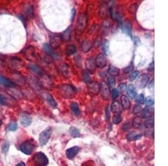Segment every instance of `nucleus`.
I'll list each match as a JSON object with an SVG mask.
<instances>
[{
	"label": "nucleus",
	"mask_w": 168,
	"mask_h": 166,
	"mask_svg": "<svg viewBox=\"0 0 168 166\" xmlns=\"http://www.w3.org/2000/svg\"><path fill=\"white\" fill-rule=\"evenodd\" d=\"M135 45H136L137 46H138V45L141 43L140 39H139V37H135Z\"/></svg>",
	"instance_id": "bf43d9fd"
},
{
	"label": "nucleus",
	"mask_w": 168,
	"mask_h": 166,
	"mask_svg": "<svg viewBox=\"0 0 168 166\" xmlns=\"http://www.w3.org/2000/svg\"><path fill=\"white\" fill-rule=\"evenodd\" d=\"M83 79H84L85 82L88 83L90 82V75H89V72L87 71H86V70H84L83 71Z\"/></svg>",
	"instance_id": "c9c22d12"
},
{
	"label": "nucleus",
	"mask_w": 168,
	"mask_h": 166,
	"mask_svg": "<svg viewBox=\"0 0 168 166\" xmlns=\"http://www.w3.org/2000/svg\"><path fill=\"white\" fill-rule=\"evenodd\" d=\"M126 89H127V83H125V82L120 83L118 86V87L117 88V90L119 92V93L125 92Z\"/></svg>",
	"instance_id": "4c0bfd02"
},
{
	"label": "nucleus",
	"mask_w": 168,
	"mask_h": 166,
	"mask_svg": "<svg viewBox=\"0 0 168 166\" xmlns=\"http://www.w3.org/2000/svg\"><path fill=\"white\" fill-rule=\"evenodd\" d=\"M111 109L113 112L115 114H121L122 110V107L119 102L114 101L112 103Z\"/></svg>",
	"instance_id": "6ab92c4d"
},
{
	"label": "nucleus",
	"mask_w": 168,
	"mask_h": 166,
	"mask_svg": "<svg viewBox=\"0 0 168 166\" xmlns=\"http://www.w3.org/2000/svg\"><path fill=\"white\" fill-rule=\"evenodd\" d=\"M102 48H103V51L104 52V54H107L108 52L109 51V41L107 39H104V40L102 42Z\"/></svg>",
	"instance_id": "7c9ffc66"
},
{
	"label": "nucleus",
	"mask_w": 168,
	"mask_h": 166,
	"mask_svg": "<svg viewBox=\"0 0 168 166\" xmlns=\"http://www.w3.org/2000/svg\"><path fill=\"white\" fill-rule=\"evenodd\" d=\"M10 148V144L8 141L5 140L4 141L2 144V147H1V149L2 151L4 153H6L7 152Z\"/></svg>",
	"instance_id": "f704fd0d"
},
{
	"label": "nucleus",
	"mask_w": 168,
	"mask_h": 166,
	"mask_svg": "<svg viewBox=\"0 0 168 166\" xmlns=\"http://www.w3.org/2000/svg\"><path fill=\"white\" fill-rule=\"evenodd\" d=\"M109 14H110L111 18H113V7L112 6H111L109 8Z\"/></svg>",
	"instance_id": "4d7b16f0"
},
{
	"label": "nucleus",
	"mask_w": 168,
	"mask_h": 166,
	"mask_svg": "<svg viewBox=\"0 0 168 166\" xmlns=\"http://www.w3.org/2000/svg\"><path fill=\"white\" fill-rule=\"evenodd\" d=\"M85 67L86 68V71L90 73L93 74L96 71V65L95 60L93 58L91 57L88 58L85 61Z\"/></svg>",
	"instance_id": "9b49d317"
},
{
	"label": "nucleus",
	"mask_w": 168,
	"mask_h": 166,
	"mask_svg": "<svg viewBox=\"0 0 168 166\" xmlns=\"http://www.w3.org/2000/svg\"><path fill=\"white\" fill-rule=\"evenodd\" d=\"M16 166H25V164L23 162H21L20 163H18L17 165H16Z\"/></svg>",
	"instance_id": "680f3d73"
},
{
	"label": "nucleus",
	"mask_w": 168,
	"mask_h": 166,
	"mask_svg": "<svg viewBox=\"0 0 168 166\" xmlns=\"http://www.w3.org/2000/svg\"><path fill=\"white\" fill-rule=\"evenodd\" d=\"M100 85V91L101 92L102 97L104 100H108L111 95V91L107 84L104 81H103L101 82Z\"/></svg>",
	"instance_id": "1a4fd4ad"
},
{
	"label": "nucleus",
	"mask_w": 168,
	"mask_h": 166,
	"mask_svg": "<svg viewBox=\"0 0 168 166\" xmlns=\"http://www.w3.org/2000/svg\"><path fill=\"white\" fill-rule=\"evenodd\" d=\"M120 69L115 66L111 65L108 69V73L111 77H116L119 74Z\"/></svg>",
	"instance_id": "5701e85b"
},
{
	"label": "nucleus",
	"mask_w": 168,
	"mask_h": 166,
	"mask_svg": "<svg viewBox=\"0 0 168 166\" xmlns=\"http://www.w3.org/2000/svg\"><path fill=\"white\" fill-rule=\"evenodd\" d=\"M52 133V129L51 127H48L47 129H45L44 131H43L42 133L40 134L39 135V142L41 145L43 146L45 145L49 141V139L51 138Z\"/></svg>",
	"instance_id": "20e7f679"
},
{
	"label": "nucleus",
	"mask_w": 168,
	"mask_h": 166,
	"mask_svg": "<svg viewBox=\"0 0 168 166\" xmlns=\"http://www.w3.org/2000/svg\"><path fill=\"white\" fill-rule=\"evenodd\" d=\"M154 87V79H152V81L150 82L149 85V88L151 89L152 88Z\"/></svg>",
	"instance_id": "052dcab7"
},
{
	"label": "nucleus",
	"mask_w": 168,
	"mask_h": 166,
	"mask_svg": "<svg viewBox=\"0 0 168 166\" xmlns=\"http://www.w3.org/2000/svg\"><path fill=\"white\" fill-rule=\"evenodd\" d=\"M98 25L97 24H94L93 25L91 28L89 30V33L90 35H93L94 34H95L96 32H98Z\"/></svg>",
	"instance_id": "79ce46f5"
},
{
	"label": "nucleus",
	"mask_w": 168,
	"mask_h": 166,
	"mask_svg": "<svg viewBox=\"0 0 168 166\" xmlns=\"http://www.w3.org/2000/svg\"><path fill=\"white\" fill-rule=\"evenodd\" d=\"M108 83H109V86L111 87H114L116 86V79H115L114 77H109L108 78Z\"/></svg>",
	"instance_id": "49530a36"
},
{
	"label": "nucleus",
	"mask_w": 168,
	"mask_h": 166,
	"mask_svg": "<svg viewBox=\"0 0 168 166\" xmlns=\"http://www.w3.org/2000/svg\"><path fill=\"white\" fill-rule=\"evenodd\" d=\"M144 125H145V127L146 128H151L154 126V120L153 119H150L148 120H146Z\"/></svg>",
	"instance_id": "58836bf2"
},
{
	"label": "nucleus",
	"mask_w": 168,
	"mask_h": 166,
	"mask_svg": "<svg viewBox=\"0 0 168 166\" xmlns=\"http://www.w3.org/2000/svg\"><path fill=\"white\" fill-rule=\"evenodd\" d=\"M154 112V109L152 107H147L143 109L141 111V116L143 118L147 119L150 118L153 115Z\"/></svg>",
	"instance_id": "dca6fc26"
},
{
	"label": "nucleus",
	"mask_w": 168,
	"mask_h": 166,
	"mask_svg": "<svg viewBox=\"0 0 168 166\" xmlns=\"http://www.w3.org/2000/svg\"><path fill=\"white\" fill-rule=\"evenodd\" d=\"M88 25V16L86 13L82 12L80 14L75 27V32L80 35L83 34Z\"/></svg>",
	"instance_id": "f257e3e1"
},
{
	"label": "nucleus",
	"mask_w": 168,
	"mask_h": 166,
	"mask_svg": "<svg viewBox=\"0 0 168 166\" xmlns=\"http://www.w3.org/2000/svg\"><path fill=\"white\" fill-rule=\"evenodd\" d=\"M17 129H18V124L16 122H13L10 123L8 126V129L11 131H14L16 130Z\"/></svg>",
	"instance_id": "37998d69"
},
{
	"label": "nucleus",
	"mask_w": 168,
	"mask_h": 166,
	"mask_svg": "<svg viewBox=\"0 0 168 166\" xmlns=\"http://www.w3.org/2000/svg\"><path fill=\"white\" fill-rule=\"evenodd\" d=\"M142 137L141 134H136L135 132H131L127 135V138L128 140H137Z\"/></svg>",
	"instance_id": "bb28decb"
},
{
	"label": "nucleus",
	"mask_w": 168,
	"mask_h": 166,
	"mask_svg": "<svg viewBox=\"0 0 168 166\" xmlns=\"http://www.w3.org/2000/svg\"><path fill=\"white\" fill-rule=\"evenodd\" d=\"M63 42L61 35H58L57 34H53L50 36L49 43L50 46L53 49H56L61 46Z\"/></svg>",
	"instance_id": "6e6552de"
},
{
	"label": "nucleus",
	"mask_w": 168,
	"mask_h": 166,
	"mask_svg": "<svg viewBox=\"0 0 168 166\" xmlns=\"http://www.w3.org/2000/svg\"><path fill=\"white\" fill-rule=\"evenodd\" d=\"M71 108L74 114L76 115H79L81 113L80 110L79 106L77 103L76 102H72L71 104Z\"/></svg>",
	"instance_id": "a878e982"
},
{
	"label": "nucleus",
	"mask_w": 168,
	"mask_h": 166,
	"mask_svg": "<svg viewBox=\"0 0 168 166\" xmlns=\"http://www.w3.org/2000/svg\"><path fill=\"white\" fill-rule=\"evenodd\" d=\"M142 110V107L140 106V105H136L134 106L133 110V114H137L140 113V112Z\"/></svg>",
	"instance_id": "de8ad7c7"
},
{
	"label": "nucleus",
	"mask_w": 168,
	"mask_h": 166,
	"mask_svg": "<svg viewBox=\"0 0 168 166\" xmlns=\"http://www.w3.org/2000/svg\"><path fill=\"white\" fill-rule=\"evenodd\" d=\"M60 90L63 97L67 99L73 98L77 93L76 88L69 84H64L61 85Z\"/></svg>",
	"instance_id": "f03ea898"
},
{
	"label": "nucleus",
	"mask_w": 168,
	"mask_h": 166,
	"mask_svg": "<svg viewBox=\"0 0 168 166\" xmlns=\"http://www.w3.org/2000/svg\"><path fill=\"white\" fill-rule=\"evenodd\" d=\"M80 151V148L79 147L75 146L70 148L66 151V156L69 159H73Z\"/></svg>",
	"instance_id": "4468645a"
},
{
	"label": "nucleus",
	"mask_w": 168,
	"mask_h": 166,
	"mask_svg": "<svg viewBox=\"0 0 168 166\" xmlns=\"http://www.w3.org/2000/svg\"><path fill=\"white\" fill-rule=\"evenodd\" d=\"M71 26H69L61 34V37L62 38L63 41L68 42L70 40L71 38Z\"/></svg>",
	"instance_id": "b1692460"
},
{
	"label": "nucleus",
	"mask_w": 168,
	"mask_h": 166,
	"mask_svg": "<svg viewBox=\"0 0 168 166\" xmlns=\"http://www.w3.org/2000/svg\"><path fill=\"white\" fill-rule=\"evenodd\" d=\"M110 27V23L107 19L104 20L103 23V28L104 29H108Z\"/></svg>",
	"instance_id": "3c124183"
},
{
	"label": "nucleus",
	"mask_w": 168,
	"mask_h": 166,
	"mask_svg": "<svg viewBox=\"0 0 168 166\" xmlns=\"http://www.w3.org/2000/svg\"><path fill=\"white\" fill-rule=\"evenodd\" d=\"M34 149V144L32 140H28L22 143L20 147V149L22 152L27 154L30 155L32 154Z\"/></svg>",
	"instance_id": "423d86ee"
},
{
	"label": "nucleus",
	"mask_w": 168,
	"mask_h": 166,
	"mask_svg": "<svg viewBox=\"0 0 168 166\" xmlns=\"http://www.w3.org/2000/svg\"><path fill=\"white\" fill-rule=\"evenodd\" d=\"M33 161L37 166H47L49 162L47 156L43 152L35 153L33 157Z\"/></svg>",
	"instance_id": "7ed1b4c3"
},
{
	"label": "nucleus",
	"mask_w": 168,
	"mask_h": 166,
	"mask_svg": "<svg viewBox=\"0 0 168 166\" xmlns=\"http://www.w3.org/2000/svg\"><path fill=\"white\" fill-rule=\"evenodd\" d=\"M87 89L89 95L96 96L100 92V85L96 81H90L89 83H87Z\"/></svg>",
	"instance_id": "39448f33"
},
{
	"label": "nucleus",
	"mask_w": 168,
	"mask_h": 166,
	"mask_svg": "<svg viewBox=\"0 0 168 166\" xmlns=\"http://www.w3.org/2000/svg\"><path fill=\"white\" fill-rule=\"evenodd\" d=\"M29 67L34 73L38 74H42V70L37 65H30Z\"/></svg>",
	"instance_id": "72a5a7b5"
},
{
	"label": "nucleus",
	"mask_w": 168,
	"mask_h": 166,
	"mask_svg": "<svg viewBox=\"0 0 168 166\" xmlns=\"http://www.w3.org/2000/svg\"><path fill=\"white\" fill-rule=\"evenodd\" d=\"M139 74H140V72H139V71H133L130 76V77H129L130 81L131 82H133L138 77Z\"/></svg>",
	"instance_id": "ea45409f"
},
{
	"label": "nucleus",
	"mask_w": 168,
	"mask_h": 166,
	"mask_svg": "<svg viewBox=\"0 0 168 166\" xmlns=\"http://www.w3.org/2000/svg\"><path fill=\"white\" fill-rule=\"evenodd\" d=\"M127 95L132 99L135 98L137 96V91L135 87L133 84H130L127 88Z\"/></svg>",
	"instance_id": "f3484780"
},
{
	"label": "nucleus",
	"mask_w": 168,
	"mask_h": 166,
	"mask_svg": "<svg viewBox=\"0 0 168 166\" xmlns=\"http://www.w3.org/2000/svg\"><path fill=\"white\" fill-rule=\"evenodd\" d=\"M154 69V62L150 65L149 67L147 69V71L148 72H151V71H153Z\"/></svg>",
	"instance_id": "13d9d810"
},
{
	"label": "nucleus",
	"mask_w": 168,
	"mask_h": 166,
	"mask_svg": "<svg viewBox=\"0 0 168 166\" xmlns=\"http://www.w3.org/2000/svg\"><path fill=\"white\" fill-rule=\"evenodd\" d=\"M47 100L48 102L53 107H56L57 106V102L52 97V96L50 94H48L47 96Z\"/></svg>",
	"instance_id": "473e14b6"
},
{
	"label": "nucleus",
	"mask_w": 168,
	"mask_h": 166,
	"mask_svg": "<svg viewBox=\"0 0 168 166\" xmlns=\"http://www.w3.org/2000/svg\"><path fill=\"white\" fill-rule=\"evenodd\" d=\"M32 123V119L27 115H24L21 117L20 123L24 126H29Z\"/></svg>",
	"instance_id": "aec40b11"
},
{
	"label": "nucleus",
	"mask_w": 168,
	"mask_h": 166,
	"mask_svg": "<svg viewBox=\"0 0 168 166\" xmlns=\"http://www.w3.org/2000/svg\"><path fill=\"white\" fill-rule=\"evenodd\" d=\"M105 118L107 120H109L110 119V112H109V110L107 107L105 109Z\"/></svg>",
	"instance_id": "5fc2aeb1"
},
{
	"label": "nucleus",
	"mask_w": 168,
	"mask_h": 166,
	"mask_svg": "<svg viewBox=\"0 0 168 166\" xmlns=\"http://www.w3.org/2000/svg\"><path fill=\"white\" fill-rule=\"evenodd\" d=\"M122 120V117L121 114H115L113 118V123L114 124H118L121 122Z\"/></svg>",
	"instance_id": "2f4dec72"
},
{
	"label": "nucleus",
	"mask_w": 168,
	"mask_h": 166,
	"mask_svg": "<svg viewBox=\"0 0 168 166\" xmlns=\"http://www.w3.org/2000/svg\"><path fill=\"white\" fill-rule=\"evenodd\" d=\"M75 15H76V10L75 8H73L71 10V21H74V18H75Z\"/></svg>",
	"instance_id": "603ef678"
},
{
	"label": "nucleus",
	"mask_w": 168,
	"mask_h": 166,
	"mask_svg": "<svg viewBox=\"0 0 168 166\" xmlns=\"http://www.w3.org/2000/svg\"><path fill=\"white\" fill-rule=\"evenodd\" d=\"M119 92L116 88L113 89L112 91V97L113 100H116L117 97L119 96Z\"/></svg>",
	"instance_id": "a18cd8bd"
},
{
	"label": "nucleus",
	"mask_w": 168,
	"mask_h": 166,
	"mask_svg": "<svg viewBox=\"0 0 168 166\" xmlns=\"http://www.w3.org/2000/svg\"><path fill=\"white\" fill-rule=\"evenodd\" d=\"M0 103L3 105H5L6 104L5 97H4L1 94H0Z\"/></svg>",
	"instance_id": "6e6d98bb"
},
{
	"label": "nucleus",
	"mask_w": 168,
	"mask_h": 166,
	"mask_svg": "<svg viewBox=\"0 0 168 166\" xmlns=\"http://www.w3.org/2000/svg\"><path fill=\"white\" fill-rule=\"evenodd\" d=\"M149 75L148 74H142L136 80V85L139 88H144L149 83Z\"/></svg>",
	"instance_id": "0eeeda50"
},
{
	"label": "nucleus",
	"mask_w": 168,
	"mask_h": 166,
	"mask_svg": "<svg viewBox=\"0 0 168 166\" xmlns=\"http://www.w3.org/2000/svg\"><path fill=\"white\" fill-rule=\"evenodd\" d=\"M121 105L125 109H129L130 108L131 103L126 95H122L121 96Z\"/></svg>",
	"instance_id": "393cba45"
},
{
	"label": "nucleus",
	"mask_w": 168,
	"mask_h": 166,
	"mask_svg": "<svg viewBox=\"0 0 168 166\" xmlns=\"http://www.w3.org/2000/svg\"><path fill=\"white\" fill-rule=\"evenodd\" d=\"M102 37L100 36H99L96 38V39L94 42V46L95 48H99L102 45Z\"/></svg>",
	"instance_id": "a19ab883"
},
{
	"label": "nucleus",
	"mask_w": 168,
	"mask_h": 166,
	"mask_svg": "<svg viewBox=\"0 0 168 166\" xmlns=\"http://www.w3.org/2000/svg\"><path fill=\"white\" fill-rule=\"evenodd\" d=\"M76 47L74 44L67 45L65 49V54L67 56L74 55L76 53Z\"/></svg>",
	"instance_id": "412c9836"
},
{
	"label": "nucleus",
	"mask_w": 168,
	"mask_h": 166,
	"mask_svg": "<svg viewBox=\"0 0 168 166\" xmlns=\"http://www.w3.org/2000/svg\"><path fill=\"white\" fill-rule=\"evenodd\" d=\"M134 69V65L133 63H132L128 66H127L125 69H123V72H125V73H129L131 72Z\"/></svg>",
	"instance_id": "c03bdc74"
},
{
	"label": "nucleus",
	"mask_w": 168,
	"mask_h": 166,
	"mask_svg": "<svg viewBox=\"0 0 168 166\" xmlns=\"http://www.w3.org/2000/svg\"><path fill=\"white\" fill-rule=\"evenodd\" d=\"M136 98V101L137 103L143 105L145 103V97L143 94H140L139 95L137 96Z\"/></svg>",
	"instance_id": "e433bc0d"
},
{
	"label": "nucleus",
	"mask_w": 168,
	"mask_h": 166,
	"mask_svg": "<svg viewBox=\"0 0 168 166\" xmlns=\"http://www.w3.org/2000/svg\"><path fill=\"white\" fill-rule=\"evenodd\" d=\"M130 128V123H126L125 124L123 125L122 129L124 131H128Z\"/></svg>",
	"instance_id": "864d4df0"
},
{
	"label": "nucleus",
	"mask_w": 168,
	"mask_h": 166,
	"mask_svg": "<svg viewBox=\"0 0 168 166\" xmlns=\"http://www.w3.org/2000/svg\"><path fill=\"white\" fill-rule=\"evenodd\" d=\"M99 16L103 19H107L108 16V7L106 4H103L101 6L99 10Z\"/></svg>",
	"instance_id": "4be33fe9"
},
{
	"label": "nucleus",
	"mask_w": 168,
	"mask_h": 166,
	"mask_svg": "<svg viewBox=\"0 0 168 166\" xmlns=\"http://www.w3.org/2000/svg\"><path fill=\"white\" fill-rule=\"evenodd\" d=\"M69 133L71 135V136L74 138H77V137H80V132L79 129H77L76 128L74 127V126H72L70 128Z\"/></svg>",
	"instance_id": "cd10ccee"
},
{
	"label": "nucleus",
	"mask_w": 168,
	"mask_h": 166,
	"mask_svg": "<svg viewBox=\"0 0 168 166\" xmlns=\"http://www.w3.org/2000/svg\"><path fill=\"white\" fill-rule=\"evenodd\" d=\"M62 71L65 76H68L69 75V71H68V67L67 65H63L62 66Z\"/></svg>",
	"instance_id": "8fccbe9b"
},
{
	"label": "nucleus",
	"mask_w": 168,
	"mask_h": 166,
	"mask_svg": "<svg viewBox=\"0 0 168 166\" xmlns=\"http://www.w3.org/2000/svg\"><path fill=\"white\" fill-rule=\"evenodd\" d=\"M154 104V100L151 98V97H148L147 99H146V106L148 107H150L151 106H153Z\"/></svg>",
	"instance_id": "09e8293b"
},
{
	"label": "nucleus",
	"mask_w": 168,
	"mask_h": 166,
	"mask_svg": "<svg viewBox=\"0 0 168 166\" xmlns=\"http://www.w3.org/2000/svg\"><path fill=\"white\" fill-rule=\"evenodd\" d=\"M141 125V119L140 116H136L132 121V126L134 128L138 129L139 128Z\"/></svg>",
	"instance_id": "c85d7f7f"
},
{
	"label": "nucleus",
	"mask_w": 168,
	"mask_h": 166,
	"mask_svg": "<svg viewBox=\"0 0 168 166\" xmlns=\"http://www.w3.org/2000/svg\"><path fill=\"white\" fill-rule=\"evenodd\" d=\"M122 30L123 31V32L126 33L127 35H128L129 37H131V38H132V23H131L130 20H126L124 21V22L122 23Z\"/></svg>",
	"instance_id": "f8f14e48"
},
{
	"label": "nucleus",
	"mask_w": 168,
	"mask_h": 166,
	"mask_svg": "<svg viewBox=\"0 0 168 166\" xmlns=\"http://www.w3.org/2000/svg\"><path fill=\"white\" fill-rule=\"evenodd\" d=\"M0 84L6 87L14 88L15 87V84L13 81L3 76H0Z\"/></svg>",
	"instance_id": "2eb2a0df"
},
{
	"label": "nucleus",
	"mask_w": 168,
	"mask_h": 166,
	"mask_svg": "<svg viewBox=\"0 0 168 166\" xmlns=\"http://www.w3.org/2000/svg\"><path fill=\"white\" fill-rule=\"evenodd\" d=\"M43 49L44 52L47 54V55H49L55 59H58L59 58L58 54L54 51L53 49L48 44L44 43L43 46Z\"/></svg>",
	"instance_id": "ddd939ff"
},
{
	"label": "nucleus",
	"mask_w": 168,
	"mask_h": 166,
	"mask_svg": "<svg viewBox=\"0 0 168 166\" xmlns=\"http://www.w3.org/2000/svg\"><path fill=\"white\" fill-rule=\"evenodd\" d=\"M2 120L0 119V127H1V126L2 125Z\"/></svg>",
	"instance_id": "e2e57ef3"
},
{
	"label": "nucleus",
	"mask_w": 168,
	"mask_h": 166,
	"mask_svg": "<svg viewBox=\"0 0 168 166\" xmlns=\"http://www.w3.org/2000/svg\"><path fill=\"white\" fill-rule=\"evenodd\" d=\"M96 67L100 69L104 68L107 64V58L106 56L103 54H99L95 60Z\"/></svg>",
	"instance_id": "9d476101"
},
{
	"label": "nucleus",
	"mask_w": 168,
	"mask_h": 166,
	"mask_svg": "<svg viewBox=\"0 0 168 166\" xmlns=\"http://www.w3.org/2000/svg\"><path fill=\"white\" fill-rule=\"evenodd\" d=\"M139 5L136 3H133L132 4L128 7V12L130 14H132V15H135L137 10L138 9Z\"/></svg>",
	"instance_id": "c756f323"
},
{
	"label": "nucleus",
	"mask_w": 168,
	"mask_h": 166,
	"mask_svg": "<svg viewBox=\"0 0 168 166\" xmlns=\"http://www.w3.org/2000/svg\"><path fill=\"white\" fill-rule=\"evenodd\" d=\"M92 46H93V44H92L91 42L89 40L86 39V40L83 41L82 44H81L82 51H83V52L85 53H88L91 50Z\"/></svg>",
	"instance_id": "a211bd4d"
}]
</instances>
